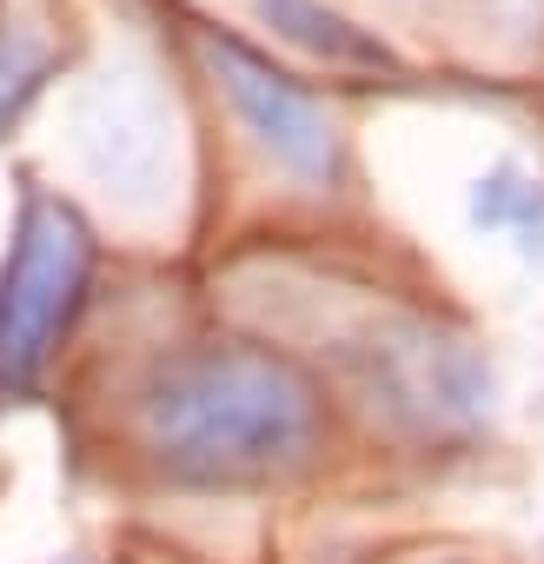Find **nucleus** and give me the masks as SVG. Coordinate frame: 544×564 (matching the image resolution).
Returning a JSON list of instances; mask_svg holds the SVG:
<instances>
[{
  "label": "nucleus",
  "mask_w": 544,
  "mask_h": 564,
  "mask_svg": "<svg viewBox=\"0 0 544 564\" xmlns=\"http://www.w3.org/2000/svg\"><path fill=\"white\" fill-rule=\"evenodd\" d=\"M146 452L193 485H252L300 471L326 438L319 386L272 346L199 339L153 366L140 386Z\"/></svg>",
  "instance_id": "nucleus-1"
},
{
  "label": "nucleus",
  "mask_w": 544,
  "mask_h": 564,
  "mask_svg": "<svg viewBox=\"0 0 544 564\" xmlns=\"http://www.w3.org/2000/svg\"><path fill=\"white\" fill-rule=\"evenodd\" d=\"M94 286V232L61 193H28L0 265V405L41 392Z\"/></svg>",
  "instance_id": "nucleus-2"
},
{
  "label": "nucleus",
  "mask_w": 544,
  "mask_h": 564,
  "mask_svg": "<svg viewBox=\"0 0 544 564\" xmlns=\"http://www.w3.org/2000/svg\"><path fill=\"white\" fill-rule=\"evenodd\" d=\"M199 47H206V67L219 74V87H226L239 127L252 133V147H259L272 166H286L300 186H333V180H339V166H346L339 127H333V113H326L293 74H280L265 54H252V47L232 41V34H206Z\"/></svg>",
  "instance_id": "nucleus-3"
},
{
  "label": "nucleus",
  "mask_w": 544,
  "mask_h": 564,
  "mask_svg": "<svg viewBox=\"0 0 544 564\" xmlns=\"http://www.w3.org/2000/svg\"><path fill=\"white\" fill-rule=\"evenodd\" d=\"M366 392L372 405H385L392 419H412L418 432H458L491 412L485 359L425 319L379 326V339L366 346Z\"/></svg>",
  "instance_id": "nucleus-4"
},
{
  "label": "nucleus",
  "mask_w": 544,
  "mask_h": 564,
  "mask_svg": "<svg viewBox=\"0 0 544 564\" xmlns=\"http://www.w3.org/2000/svg\"><path fill=\"white\" fill-rule=\"evenodd\" d=\"M252 8L280 41H293L300 54H313L326 67H372V74L385 67V74H399V54L372 28H359L352 14L326 8V0H252Z\"/></svg>",
  "instance_id": "nucleus-5"
},
{
  "label": "nucleus",
  "mask_w": 544,
  "mask_h": 564,
  "mask_svg": "<svg viewBox=\"0 0 544 564\" xmlns=\"http://www.w3.org/2000/svg\"><path fill=\"white\" fill-rule=\"evenodd\" d=\"M471 219L478 226H491V232H544V193H537V180H524L518 166H498L491 180H478V193H471Z\"/></svg>",
  "instance_id": "nucleus-6"
},
{
  "label": "nucleus",
  "mask_w": 544,
  "mask_h": 564,
  "mask_svg": "<svg viewBox=\"0 0 544 564\" xmlns=\"http://www.w3.org/2000/svg\"><path fill=\"white\" fill-rule=\"evenodd\" d=\"M41 74H47V47L34 34H0V127L28 107V94L41 87Z\"/></svg>",
  "instance_id": "nucleus-7"
}]
</instances>
